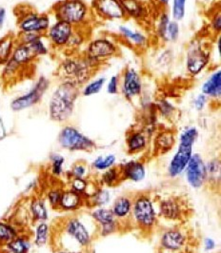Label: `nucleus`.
<instances>
[{
  "mask_svg": "<svg viewBox=\"0 0 221 253\" xmlns=\"http://www.w3.org/2000/svg\"><path fill=\"white\" fill-rule=\"evenodd\" d=\"M80 95V88L69 81H60L52 90L49 101V115L54 122H66L74 113Z\"/></svg>",
  "mask_w": 221,
  "mask_h": 253,
  "instance_id": "1",
  "label": "nucleus"
},
{
  "mask_svg": "<svg viewBox=\"0 0 221 253\" xmlns=\"http://www.w3.org/2000/svg\"><path fill=\"white\" fill-rule=\"evenodd\" d=\"M99 69L94 67L83 53H69L59 62L56 76L60 81H69L79 88L91 80Z\"/></svg>",
  "mask_w": 221,
  "mask_h": 253,
  "instance_id": "2",
  "label": "nucleus"
},
{
  "mask_svg": "<svg viewBox=\"0 0 221 253\" xmlns=\"http://www.w3.org/2000/svg\"><path fill=\"white\" fill-rule=\"evenodd\" d=\"M51 13L55 20L75 28H89L95 21L91 6L85 0H58L52 5Z\"/></svg>",
  "mask_w": 221,
  "mask_h": 253,
  "instance_id": "3",
  "label": "nucleus"
},
{
  "mask_svg": "<svg viewBox=\"0 0 221 253\" xmlns=\"http://www.w3.org/2000/svg\"><path fill=\"white\" fill-rule=\"evenodd\" d=\"M16 26L20 34H37L45 36L52 24L51 15L47 13H39L27 4L17 5L14 9Z\"/></svg>",
  "mask_w": 221,
  "mask_h": 253,
  "instance_id": "4",
  "label": "nucleus"
},
{
  "mask_svg": "<svg viewBox=\"0 0 221 253\" xmlns=\"http://www.w3.org/2000/svg\"><path fill=\"white\" fill-rule=\"evenodd\" d=\"M119 47L112 37H98L88 41L84 56L97 69H101L106 62L119 54Z\"/></svg>",
  "mask_w": 221,
  "mask_h": 253,
  "instance_id": "5",
  "label": "nucleus"
},
{
  "mask_svg": "<svg viewBox=\"0 0 221 253\" xmlns=\"http://www.w3.org/2000/svg\"><path fill=\"white\" fill-rule=\"evenodd\" d=\"M211 49L204 41L194 39L186 50L185 69L190 77L199 76L211 63Z\"/></svg>",
  "mask_w": 221,
  "mask_h": 253,
  "instance_id": "6",
  "label": "nucleus"
},
{
  "mask_svg": "<svg viewBox=\"0 0 221 253\" xmlns=\"http://www.w3.org/2000/svg\"><path fill=\"white\" fill-rule=\"evenodd\" d=\"M50 86L51 81L46 76H39L29 91L13 98L10 104L12 111L18 113L38 105L43 99Z\"/></svg>",
  "mask_w": 221,
  "mask_h": 253,
  "instance_id": "7",
  "label": "nucleus"
},
{
  "mask_svg": "<svg viewBox=\"0 0 221 253\" xmlns=\"http://www.w3.org/2000/svg\"><path fill=\"white\" fill-rule=\"evenodd\" d=\"M197 135L198 132L195 127H189L185 131H183L180 136V145L178 152L176 154L170 167V171L172 175H177V173H179L191 159L192 147L195 139L197 138Z\"/></svg>",
  "mask_w": 221,
  "mask_h": 253,
  "instance_id": "8",
  "label": "nucleus"
},
{
  "mask_svg": "<svg viewBox=\"0 0 221 253\" xmlns=\"http://www.w3.org/2000/svg\"><path fill=\"white\" fill-rule=\"evenodd\" d=\"M76 28L66 22L55 20L45 34L52 51H65Z\"/></svg>",
  "mask_w": 221,
  "mask_h": 253,
  "instance_id": "9",
  "label": "nucleus"
},
{
  "mask_svg": "<svg viewBox=\"0 0 221 253\" xmlns=\"http://www.w3.org/2000/svg\"><path fill=\"white\" fill-rule=\"evenodd\" d=\"M91 12L94 18L104 21H118L127 18L120 0H92Z\"/></svg>",
  "mask_w": 221,
  "mask_h": 253,
  "instance_id": "10",
  "label": "nucleus"
},
{
  "mask_svg": "<svg viewBox=\"0 0 221 253\" xmlns=\"http://www.w3.org/2000/svg\"><path fill=\"white\" fill-rule=\"evenodd\" d=\"M119 93H121L125 99L133 100L142 93V78L140 74L134 68H125L122 71L121 76H119Z\"/></svg>",
  "mask_w": 221,
  "mask_h": 253,
  "instance_id": "11",
  "label": "nucleus"
},
{
  "mask_svg": "<svg viewBox=\"0 0 221 253\" xmlns=\"http://www.w3.org/2000/svg\"><path fill=\"white\" fill-rule=\"evenodd\" d=\"M58 142L62 148L70 151L89 150L94 147V143L91 139L72 126H65L60 130Z\"/></svg>",
  "mask_w": 221,
  "mask_h": 253,
  "instance_id": "12",
  "label": "nucleus"
},
{
  "mask_svg": "<svg viewBox=\"0 0 221 253\" xmlns=\"http://www.w3.org/2000/svg\"><path fill=\"white\" fill-rule=\"evenodd\" d=\"M117 33L120 40L134 51H143L149 48L150 39L142 31L133 30L127 25H119Z\"/></svg>",
  "mask_w": 221,
  "mask_h": 253,
  "instance_id": "13",
  "label": "nucleus"
},
{
  "mask_svg": "<svg viewBox=\"0 0 221 253\" xmlns=\"http://www.w3.org/2000/svg\"><path fill=\"white\" fill-rule=\"evenodd\" d=\"M16 39H17V42L28 45L38 59L39 57L48 55L52 50L45 36L37 35V34L18 33L16 35Z\"/></svg>",
  "mask_w": 221,
  "mask_h": 253,
  "instance_id": "14",
  "label": "nucleus"
},
{
  "mask_svg": "<svg viewBox=\"0 0 221 253\" xmlns=\"http://www.w3.org/2000/svg\"><path fill=\"white\" fill-rule=\"evenodd\" d=\"M127 18H132L138 22H144L149 19L150 5L138 0H120Z\"/></svg>",
  "mask_w": 221,
  "mask_h": 253,
  "instance_id": "15",
  "label": "nucleus"
},
{
  "mask_svg": "<svg viewBox=\"0 0 221 253\" xmlns=\"http://www.w3.org/2000/svg\"><path fill=\"white\" fill-rule=\"evenodd\" d=\"M11 59L14 63L17 64L23 69L28 70L31 68L34 63L38 60L36 55L34 54L31 48L26 45L17 42L14 49H13V54L11 56Z\"/></svg>",
  "mask_w": 221,
  "mask_h": 253,
  "instance_id": "16",
  "label": "nucleus"
},
{
  "mask_svg": "<svg viewBox=\"0 0 221 253\" xmlns=\"http://www.w3.org/2000/svg\"><path fill=\"white\" fill-rule=\"evenodd\" d=\"M201 93L209 99L220 100L221 97V70L217 69L213 72L201 86Z\"/></svg>",
  "mask_w": 221,
  "mask_h": 253,
  "instance_id": "17",
  "label": "nucleus"
},
{
  "mask_svg": "<svg viewBox=\"0 0 221 253\" xmlns=\"http://www.w3.org/2000/svg\"><path fill=\"white\" fill-rule=\"evenodd\" d=\"M187 174L190 183L194 187H199L202 185L206 176V170L204 165L202 163V160L198 155H195L191 158L189 162Z\"/></svg>",
  "mask_w": 221,
  "mask_h": 253,
  "instance_id": "18",
  "label": "nucleus"
},
{
  "mask_svg": "<svg viewBox=\"0 0 221 253\" xmlns=\"http://www.w3.org/2000/svg\"><path fill=\"white\" fill-rule=\"evenodd\" d=\"M0 79L4 84H14L26 73V69L14 63L12 59L0 67Z\"/></svg>",
  "mask_w": 221,
  "mask_h": 253,
  "instance_id": "19",
  "label": "nucleus"
},
{
  "mask_svg": "<svg viewBox=\"0 0 221 253\" xmlns=\"http://www.w3.org/2000/svg\"><path fill=\"white\" fill-rule=\"evenodd\" d=\"M134 214L137 218V220L143 225L150 226L154 223V220H155L154 209L152 207L151 202L146 198L139 199L136 202L135 208H134Z\"/></svg>",
  "mask_w": 221,
  "mask_h": 253,
  "instance_id": "20",
  "label": "nucleus"
},
{
  "mask_svg": "<svg viewBox=\"0 0 221 253\" xmlns=\"http://www.w3.org/2000/svg\"><path fill=\"white\" fill-rule=\"evenodd\" d=\"M16 43V35L13 33H8L0 38V67L11 59Z\"/></svg>",
  "mask_w": 221,
  "mask_h": 253,
  "instance_id": "21",
  "label": "nucleus"
},
{
  "mask_svg": "<svg viewBox=\"0 0 221 253\" xmlns=\"http://www.w3.org/2000/svg\"><path fill=\"white\" fill-rule=\"evenodd\" d=\"M67 231L72 237H74L83 246L89 242V234L86 228L78 220H72L69 222L67 226Z\"/></svg>",
  "mask_w": 221,
  "mask_h": 253,
  "instance_id": "22",
  "label": "nucleus"
},
{
  "mask_svg": "<svg viewBox=\"0 0 221 253\" xmlns=\"http://www.w3.org/2000/svg\"><path fill=\"white\" fill-rule=\"evenodd\" d=\"M106 78L105 77H98L93 80H90L84 86L80 88V94L85 97H90L99 93L106 85Z\"/></svg>",
  "mask_w": 221,
  "mask_h": 253,
  "instance_id": "23",
  "label": "nucleus"
},
{
  "mask_svg": "<svg viewBox=\"0 0 221 253\" xmlns=\"http://www.w3.org/2000/svg\"><path fill=\"white\" fill-rule=\"evenodd\" d=\"M6 249L10 253H28L31 249L29 240L23 237H15L5 245Z\"/></svg>",
  "mask_w": 221,
  "mask_h": 253,
  "instance_id": "24",
  "label": "nucleus"
},
{
  "mask_svg": "<svg viewBox=\"0 0 221 253\" xmlns=\"http://www.w3.org/2000/svg\"><path fill=\"white\" fill-rule=\"evenodd\" d=\"M184 238L182 235L177 231L167 232L162 239V244L165 248L170 250H177L183 245Z\"/></svg>",
  "mask_w": 221,
  "mask_h": 253,
  "instance_id": "25",
  "label": "nucleus"
},
{
  "mask_svg": "<svg viewBox=\"0 0 221 253\" xmlns=\"http://www.w3.org/2000/svg\"><path fill=\"white\" fill-rule=\"evenodd\" d=\"M180 36V26L179 23L174 19L170 20L169 24L167 27L165 37L163 39V44H171L176 43Z\"/></svg>",
  "mask_w": 221,
  "mask_h": 253,
  "instance_id": "26",
  "label": "nucleus"
},
{
  "mask_svg": "<svg viewBox=\"0 0 221 253\" xmlns=\"http://www.w3.org/2000/svg\"><path fill=\"white\" fill-rule=\"evenodd\" d=\"M187 0H172L171 18L179 22L186 16Z\"/></svg>",
  "mask_w": 221,
  "mask_h": 253,
  "instance_id": "27",
  "label": "nucleus"
},
{
  "mask_svg": "<svg viewBox=\"0 0 221 253\" xmlns=\"http://www.w3.org/2000/svg\"><path fill=\"white\" fill-rule=\"evenodd\" d=\"M17 236L15 228L10 224L0 221V246L3 247Z\"/></svg>",
  "mask_w": 221,
  "mask_h": 253,
  "instance_id": "28",
  "label": "nucleus"
},
{
  "mask_svg": "<svg viewBox=\"0 0 221 253\" xmlns=\"http://www.w3.org/2000/svg\"><path fill=\"white\" fill-rule=\"evenodd\" d=\"M32 214L36 220L45 221L48 218V211L44 202L40 199H36L31 204Z\"/></svg>",
  "mask_w": 221,
  "mask_h": 253,
  "instance_id": "29",
  "label": "nucleus"
},
{
  "mask_svg": "<svg viewBox=\"0 0 221 253\" xmlns=\"http://www.w3.org/2000/svg\"><path fill=\"white\" fill-rule=\"evenodd\" d=\"M79 204V196L75 191H66L62 193L59 206L66 210H71L77 208Z\"/></svg>",
  "mask_w": 221,
  "mask_h": 253,
  "instance_id": "30",
  "label": "nucleus"
},
{
  "mask_svg": "<svg viewBox=\"0 0 221 253\" xmlns=\"http://www.w3.org/2000/svg\"><path fill=\"white\" fill-rule=\"evenodd\" d=\"M128 145L131 151L136 152L143 149L146 145V138L141 132H133L128 140Z\"/></svg>",
  "mask_w": 221,
  "mask_h": 253,
  "instance_id": "31",
  "label": "nucleus"
},
{
  "mask_svg": "<svg viewBox=\"0 0 221 253\" xmlns=\"http://www.w3.org/2000/svg\"><path fill=\"white\" fill-rule=\"evenodd\" d=\"M48 236H49L48 225L45 223H40L36 229V240H35L36 245L38 247L44 246L48 241Z\"/></svg>",
  "mask_w": 221,
  "mask_h": 253,
  "instance_id": "32",
  "label": "nucleus"
},
{
  "mask_svg": "<svg viewBox=\"0 0 221 253\" xmlns=\"http://www.w3.org/2000/svg\"><path fill=\"white\" fill-rule=\"evenodd\" d=\"M156 143H157L158 148L165 152V151L169 150L170 148L175 143L174 134L171 131H164V132H162L161 134L158 135Z\"/></svg>",
  "mask_w": 221,
  "mask_h": 253,
  "instance_id": "33",
  "label": "nucleus"
},
{
  "mask_svg": "<svg viewBox=\"0 0 221 253\" xmlns=\"http://www.w3.org/2000/svg\"><path fill=\"white\" fill-rule=\"evenodd\" d=\"M125 171L128 177L132 178L133 180H140L144 176L143 167L137 163H130L127 165L125 168Z\"/></svg>",
  "mask_w": 221,
  "mask_h": 253,
  "instance_id": "34",
  "label": "nucleus"
},
{
  "mask_svg": "<svg viewBox=\"0 0 221 253\" xmlns=\"http://www.w3.org/2000/svg\"><path fill=\"white\" fill-rule=\"evenodd\" d=\"M162 212L166 217L169 218H176L179 214V207L177 204L172 200H168L162 204Z\"/></svg>",
  "mask_w": 221,
  "mask_h": 253,
  "instance_id": "35",
  "label": "nucleus"
},
{
  "mask_svg": "<svg viewBox=\"0 0 221 253\" xmlns=\"http://www.w3.org/2000/svg\"><path fill=\"white\" fill-rule=\"evenodd\" d=\"M93 217L102 225L108 226L113 224V212L109 210H99L93 213Z\"/></svg>",
  "mask_w": 221,
  "mask_h": 253,
  "instance_id": "36",
  "label": "nucleus"
},
{
  "mask_svg": "<svg viewBox=\"0 0 221 253\" xmlns=\"http://www.w3.org/2000/svg\"><path fill=\"white\" fill-rule=\"evenodd\" d=\"M119 86H120V79L119 76H113L110 77L108 82H106V90L107 93L111 95H116L119 93Z\"/></svg>",
  "mask_w": 221,
  "mask_h": 253,
  "instance_id": "37",
  "label": "nucleus"
},
{
  "mask_svg": "<svg viewBox=\"0 0 221 253\" xmlns=\"http://www.w3.org/2000/svg\"><path fill=\"white\" fill-rule=\"evenodd\" d=\"M131 205L129 200L122 198L119 199L116 205H115V209H114V212L117 216H125L128 214L129 211H130Z\"/></svg>",
  "mask_w": 221,
  "mask_h": 253,
  "instance_id": "38",
  "label": "nucleus"
},
{
  "mask_svg": "<svg viewBox=\"0 0 221 253\" xmlns=\"http://www.w3.org/2000/svg\"><path fill=\"white\" fill-rule=\"evenodd\" d=\"M172 52L173 51H171L170 50H165L158 55V57L156 58V63L160 66V69H164L171 64L172 58H173Z\"/></svg>",
  "mask_w": 221,
  "mask_h": 253,
  "instance_id": "39",
  "label": "nucleus"
},
{
  "mask_svg": "<svg viewBox=\"0 0 221 253\" xmlns=\"http://www.w3.org/2000/svg\"><path fill=\"white\" fill-rule=\"evenodd\" d=\"M64 163V158L59 154H53L52 156V172L55 175H59L62 172V166Z\"/></svg>",
  "mask_w": 221,
  "mask_h": 253,
  "instance_id": "40",
  "label": "nucleus"
},
{
  "mask_svg": "<svg viewBox=\"0 0 221 253\" xmlns=\"http://www.w3.org/2000/svg\"><path fill=\"white\" fill-rule=\"evenodd\" d=\"M211 31L217 36L220 35L221 31V12H217L210 20Z\"/></svg>",
  "mask_w": 221,
  "mask_h": 253,
  "instance_id": "41",
  "label": "nucleus"
},
{
  "mask_svg": "<svg viewBox=\"0 0 221 253\" xmlns=\"http://www.w3.org/2000/svg\"><path fill=\"white\" fill-rule=\"evenodd\" d=\"M208 101L209 98L206 95H204L203 93H199L195 96V99H194V107L197 111H202L205 108Z\"/></svg>",
  "mask_w": 221,
  "mask_h": 253,
  "instance_id": "42",
  "label": "nucleus"
},
{
  "mask_svg": "<svg viewBox=\"0 0 221 253\" xmlns=\"http://www.w3.org/2000/svg\"><path fill=\"white\" fill-rule=\"evenodd\" d=\"M62 193H63V192H61V190H53L49 192L48 198H49V201L51 203V205H52V207H57V206H59L60 200H61V196H62Z\"/></svg>",
  "mask_w": 221,
  "mask_h": 253,
  "instance_id": "43",
  "label": "nucleus"
},
{
  "mask_svg": "<svg viewBox=\"0 0 221 253\" xmlns=\"http://www.w3.org/2000/svg\"><path fill=\"white\" fill-rule=\"evenodd\" d=\"M114 161H115V156L109 155V156H107V157L105 158L104 160H103L102 158H99V159L96 161V163H95V167L98 168V169H106V168H108V167H110L111 165L113 164Z\"/></svg>",
  "mask_w": 221,
  "mask_h": 253,
  "instance_id": "44",
  "label": "nucleus"
},
{
  "mask_svg": "<svg viewBox=\"0 0 221 253\" xmlns=\"http://www.w3.org/2000/svg\"><path fill=\"white\" fill-rule=\"evenodd\" d=\"M158 108L162 113H165V114H170L173 113L174 111V106L167 101V100H161L158 103Z\"/></svg>",
  "mask_w": 221,
  "mask_h": 253,
  "instance_id": "45",
  "label": "nucleus"
},
{
  "mask_svg": "<svg viewBox=\"0 0 221 253\" xmlns=\"http://www.w3.org/2000/svg\"><path fill=\"white\" fill-rule=\"evenodd\" d=\"M73 187H74L75 190H77V191H82V190L85 189L86 184H85V182L81 178H76L73 181Z\"/></svg>",
  "mask_w": 221,
  "mask_h": 253,
  "instance_id": "46",
  "label": "nucleus"
},
{
  "mask_svg": "<svg viewBox=\"0 0 221 253\" xmlns=\"http://www.w3.org/2000/svg\"><path fill=\"white\" fill-rule=\"evenodd\" d=\"M6 18H7L6 9L3 8V7H0V31L3 29V27L5 25Z\"/></svg>",
  "mask_w": 221,
  "mask_h": 253,
  "instance_id": "47",
  "label": "nucleus"
},
{
  "mask_svg": "<svg viewBox=\"0 0 221 253\" xmlns=\"http://www.w3.org/2000/svg\"><path fill=\"white\" fill-rule=\"evenodd\" d=\"M117 178V174H116V171L115 170H110L108 171L106 174H105L104 179L105 181L108 183V184H112L114 182V180H116Z\"/></svg>",
  "mask_w": 221,
  "mask_h": 253,
  "instance_id": "48",
  "label": "nucleus"
},
{
  "mask_svg": "<svg viewBox=\"0 0 221 253\" xmlns=\"http://www.w3.org/2000/svg\"><path fill=\"white\" fill-rule=\"evenodd\" d=\"M74 173H75V175L77 176V178L81 177V176L83 175V173H84V169H83V167H81V166L76 167V168L74 169Z\"/></svg>",
  "mask_w": 221,
  "mask_h": 253,
  "instance_id": "49",
  "label": "nucleus"
},
{
  "mask_svg": "<svg viewBox=\"0 0 221 253\" xmlns=\"http://www.w3.org/2000/svg\"><path fill=\"white\" fill-rule=\"evenodd\" d=\"M170 1L171 0H155L156 4H157L158 6H160L162 9H165L168 7V5L170 4Z\"/></svg>",
  "mask_w": 221,
  "mask_h": 253,
  "instance_id": "50",
  "label": "nucleus"
},
{
  "mask_svg": "<svg viewBox=\"0 0 221 253\" xmlns=\"http://www.w3.org/2000/svg\"><path fill=\"white\" fill-rule=\"evenodd\" d=\"M217 51H218V53H219V55H221V38L220 36L218 37L217 38Z\"/></svg>",
  "mask_w": 221,
  "mask_h": 253,
  "instance_id": "51",
  "label": "nucleus"
},
{
  "mask_svg": "<svg viewBox=\"0 0 221 253\" xmlns=\"http://www.w3.org/2000/svg\"><path fill=\"white\" fill-rule=\"evenodd\" d=\"M138 1H140V2H143V3L147 4V5H151L152 3H155V4H156L155 0H138Z\"/></svg>",
  "mask_w": 221,
  "mask_h": 253,
  "instance_id": "52",
  "label": "nucleus"
},
{
  "mask_svg": "<svg viewBox=\"0 0 221 253\" xmlns=\"http://www.w3.org/2000/svg\"><path fill=\"white\" fill-rule=\"evenodd\" d=\"M58 253H71V252H60Z\"/></svg>",
  "mask_w": 221,
  "mask_h": 253,
  "instance_id": "53",
  "label": "nucleus"
}]
</instances>
